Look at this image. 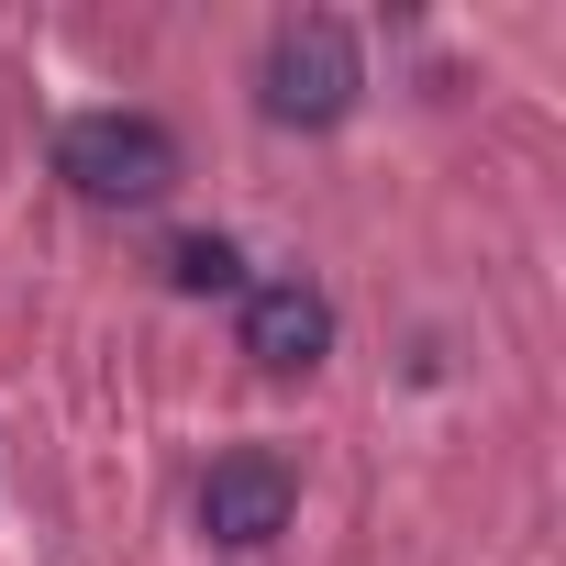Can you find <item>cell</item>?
<instances>
[{
  "mask_svg": "<svg viewBox=\"0 0 566 566\" xmlns=\"http://www.w3.org/2000/svg\"><path fill=\"white\" fill-rule=\"evenodd\" d=\"M356 90H367V56H356V34H345L334 12L277 23L266 56H255V112H266L277 134H334V123L356 112Z\"/></svg>",
  "mask_w": 566,
  "mask_h": 566,
  "instance_id": "obj_1",
  "label": "cell"
},
{
  "mask_svg": "<svg viewBox=\"0 0 566 566\" xmlns=\"http://www.w3.org/2000/svg\"><path fill=\"white\" fill-rule=\"evenodd\" d=\"M56 178L101 211H145L178 189V134L156 112H67L56 123Z\"/></svg>",
  "mask_w": 566,
  "mask_h": 566,
  "instance_id": "obj_2",
  "label": "cell"
},
{
  "mask_svg": "<svg viewBox=\"0 0 566 566\" xmlns=\"http://www.w3.org/2000/svg\"><path fill=\"white\" fill-rule=\"evenodd\" d=\"M290 511H301V478H290V455H277V444L211 455V478H200V533H211V544L255 555V544L290 533Z\"/></svg>",
  "mask_w": 566,
  "mask_h": 566,
  "instance_id": "obj_3",
  "label": "cell"
},
{
  "mask_svg": "<svg viewBox=\"0 0 566 566\" xmlns=\"http://www.w3.org/2000/svg\"><path fill=\"white\" fill-rule=\"evenodd\" d=\"M244 356L255 367H277V378H301V367H323L334 356V301L312 290V277H244Z\"/></svg>",
  "mask_w": 566,
  "mask_h": 566,
  "instance_id": "obj_4",
  "label": "cell"
},
{
  "mask_svg": "<svg viewBox=\"0 0 566 566\" xmlns=\"http://www.w3.org/2000/svg\"><path fill=\"white\" fill-rule=\"evenodd\" d=\"M167 290H189V301H244L233 233H178V244H167Z\"/></svg>",
  "mask_w": 566,
  "mask_h": 566,
  "instance_id": "obj_5",
  "label": "cell"
}]
</instances>
